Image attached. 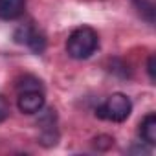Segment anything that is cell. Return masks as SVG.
Wrapping results in <instances>:
<instances>
[{
    "label": "cell",
    "mask_w": 156,
    "mask_h": 156,
    "mask_svg": "<svg viewBox=\"0 0 156 156\" xmlns=\"http://www.w3.org/2000/svg\"><path fill=\"white\" fill-rule=\"evenodd\" d=\"M99 46L98 31L90 26H81L70 33L66 41V51L73 59H88Z\"/></svg>",
    "instance_id": "6da1fadb"
},
{
    "label": "cell",
    "mask_w": 156,
    "mask_h": 156,
    "mask_svg": "<svg viewBox=\"0 0 156 156\" xmlns=\"http://www.w3.org/2000/svg\"><path fill=\"white\" fill-rule=\"evenodd\" d=\"M132 112V103L130 99L121 94V92H116L112 96L107 98V101L96 108V116L101 118V119H108V121H116V123H121L125 121Z\"/></svg>",
    "instance_id": "7a4b0ae2"
},
{
    "label": "cell",
    "mask_w": 156,
    "mask_h": 156,
    "mask_svg": "<svg viewBox=\"0 0 156 156\" xmlns=\"http://www.w3.org/2000/svg\"><path fill=\"white\" fill-rule=\"evenodd\" d=\"M19 108L24 114L41 112V108H44V92H41V90L19 92Z\"/></svg>",
    "instance_id": "3957f363"
},
{
    "label": "cell",
    "mask_w": 156,
    "mask_h": 156,
    "mask_svg": "<svg viewBox=\"0 0 156 156\" xmlns=\"http://www.w3.org/2000/svg\"><path fill=\"white\" fill-rule=\"evenodd\" d=\"M26 0H0V19L17 20L24 15Z\"/></svg>",
    "instance_id": "277c9868"
},
{
    "label": "cell",
    "mask_w": 156,
    "mask_h": 156,
    "mask_svg": "<svg viewBox=\"0 0 156 156\" xmlns=\"http://www.w3.org/2000/svg\"><path fill=\"white\" fill-rule=\"evenodd\" d=\"M140 136L143 138L145 143L156 145V116L152 112L143 118V121L140 125Z\"/></svg>",
    "instance_id": "5b68a950"
},
{
    "label": "cell",
    "mask_w": 156,
    "mask_h": 156,
    "mask_svg": "<svg viewBox=\"0 0 156 156\" xmlns=\"http://www.w3.org/2000/svg\"><path fill=\"white\" fill-rule=\"evenodd\" d=\"M132 4L147 22H151V24L154 22V4H152V0H132Z\"/></svg>",
    "instance_id": "8992f818"
},
{
    "label": "cell",
    "mask_w": 156,
    "mask_h": 156,
    "mask_svg": "<svg viewBox=\"0 0 156 156\" xmlns=\"http://www.w3.org/2000/svg\"><path fill=\"white\" fill-rule=\"evenodd\" d=\"M37 31V28L30 22V24H22V26H19L17 30H15V42H19V44H24V46H28V42L31 41V37H33V33Z\"/></svg>",
    "instance_id": "52a82bcc"
},
{
    "label": "cell",
    "mask_w": 156,
    "mask_h": 156,
    "mask_svg": "<svg viewBox=\"0 0 156 156\" xmlns=\"http://www.w3.org/2000/svg\"><path fill=\"white\" fill-rule=\"evenodd\" d=\"M17 90L19 92H28V90H41V92H44L41 79H37V77H33V75H24L22 79L17 83Z\"/></svg>",
    "instance_id": "ba28073f"
},
{
    "label": "cell",
    "mask_w": 156,
    "mask_h": 156,
    "mask_svg": "<svg viewBox=\"0 0 156 156\" xmlns=\"http://www.w3.org/2000/svg\"><path fill=\"white\" fill-rule=\"evenodd\" d=\"M8 116H9V103L6 101V98L0 96V123L8 119Z\"/></svg>",
    "instance_id": "9c48e42d"
},
{
    "label": "cell",
    "mask_w": 156,
    "mask_h": 156,
    "mask_svg": "<svg viewBox=\"0 0 156 156\" xmlns=\"http://www.w3.org/2000/svg\"><path fill=\"white\" fill-rule=\"evenodd\" d=\"M147 72H149V79H151V81H154V79H156V73H154V55H151V57H149Z\"/></svg>",
    "instance_id": "30bf717a"
}]
</instances>
